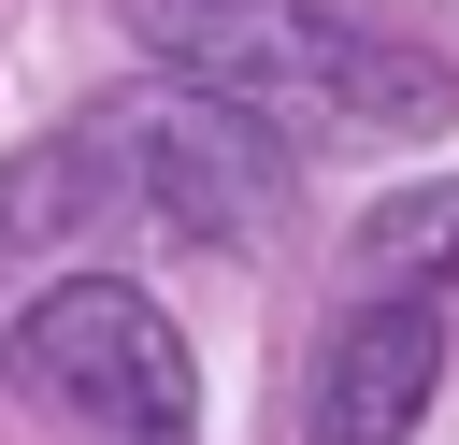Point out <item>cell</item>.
<instances>
[{
    "label": "cell",
    "instance_id": "cell-1",
    "mask_svg": "<svg viewBox=\"0 0 459 445\" xmlns=\"http://www.w3.org/2000/svg\"><path fill=\"white\" fill-rule=\"evenodd\" d=\"M129 43L158 57V86L244 100L273 129H359V144H430L459 115L445 57L344 14V0H115Z\"/></svg>",
    "mask_w": 459,
    "mask_h": 445
},
{
    "label": "cell",
    "instance_id": "cell-2",
    "mask_svg": "<svg viewBox=\"0 0 459 445\" xmlns=\"http://www.w3.org/2000/svg\"><path fill=\"white\" fill-rule=\"evenodd\" d=\"M100 201H129V215H158V230H186V244H258V230L287 215V129L244 115V100H201V86L100 100V115H72V129L14 172L0 244H43V230H72V215H100Z\"/></svg>",
    "mask_w": 459,
    "mask_h": 445
},
{
    "label": "cell",
    "instance_id": "cell-3",
    "mask_svg": "<svg viewBox=\"0 0 459 445\" xmlns=\"http://www.w3.org/2000/svg\"><path fill=\"white\" fill-rule=\"evenodd\" d=\"M0 373L29 402H72L100 416L115 445H186L201 431V373H186V330L129 287V273H57L14 330H0Z\"/></svg>",
    "mask_w": 459,
    "mask_h": 445
},
{
    "label": "cell",
    "instance_id": "cell-4",
    "mask_svg": "<svg viewBox=\"0 0 459 445\" xmlns=\"http://www.w3.org/2000/svg\"><path fill=\"white\" fill-rule=\"evenodd\" d=\"M445 388V301H344L301 388V445H402Z\"/></svg>",
    "mask_w": 459,
    "mask_h": 445
},
{
    "label": "cell",
    "instance_id": "cell-5",
    "mask_svg": "<svg viewBox=\"0 0 459 445\" xmlns=\"http://www.w3.org/2000/svg\"><path fill=\"white\" fill-rule=\"evenodd\" d=\"M344 258H359V301H430V287L459 273V172H430V187L373 201Z\"/></svg>",
    "mask_w": 459,
    "mask_h": 445
}]
</instances>
